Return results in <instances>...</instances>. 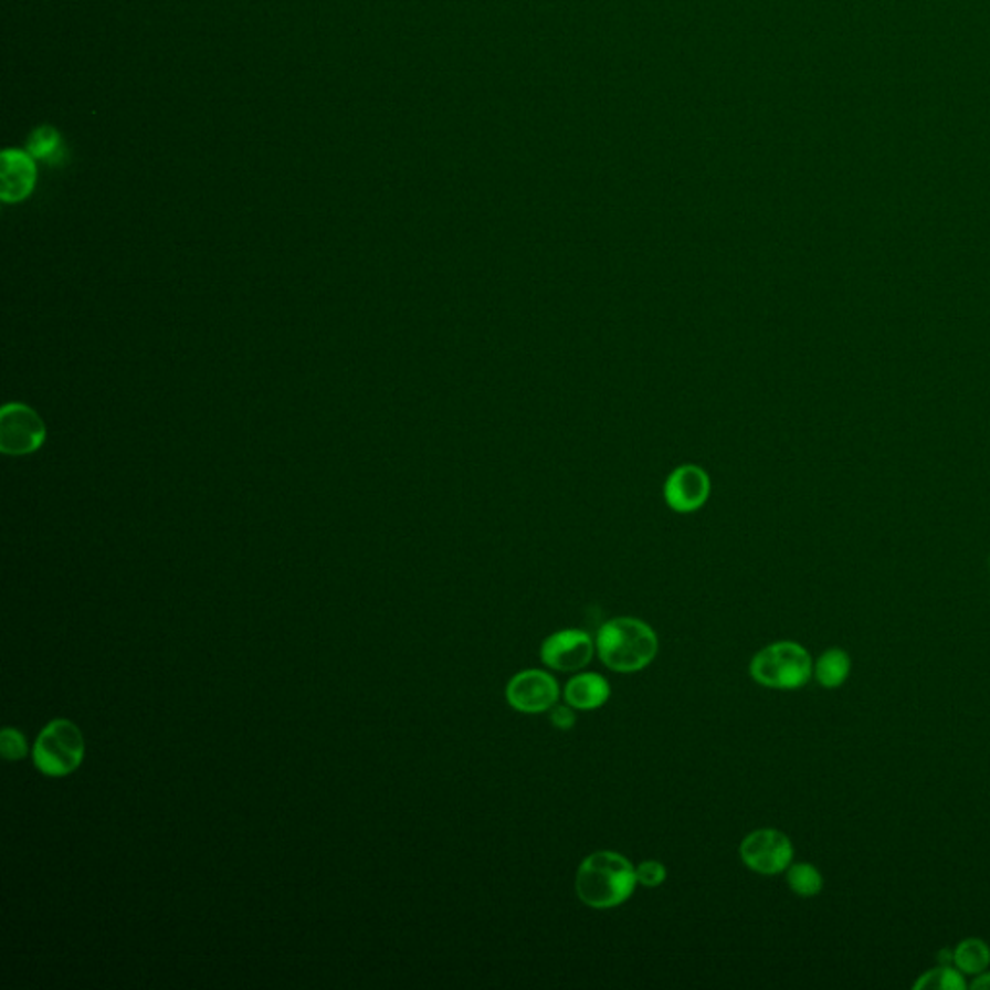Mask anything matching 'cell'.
Here are the masks:
<instances>
[{
  "label": "cell",
  "instance_id": "cell-1",
  "mask_svg": "<svg viewBox=\"0 0 990 990\" xmlns=\"http://www.w3.org/2000/svg\"><path fill=\"white\" fill-rule=\"evenodd\" d=\"M636 884V871L629 859L615 851H596L580 863L575 892L592 909H611L625 904Z\"/></svg>",
  "mask_w": 990,
  "mask_h": 990
},
{
  "label": "cell",
  "instance_id": "cell-2",
  "mask_svg": "<svg viewBox=\"0 0 990 990\" xmlns=\"http://www.w3.org/2000/svg\"><path fill=\"white\" fill-rule=\"evenodd\" d=\"M657 649L654 629L636 618L610 619L596 634V652L611 672H641L654 662Z\"/></svg>",
  "mask_w": 990,
  "mask_h": 990
},
{
  "label": "cell",
  "instance_id": "cell-3",
  "mask_svg": "<svg viewBox=\"0 0 990 990\" xmlns=\"http://www.w3.org/2000/svg\"><path fill=\"white\" fill-rule=\"evenodd\" d=\"M812 657L809 650L791 641L773 642L758 650L750 662V677L758 685L778 691H796L812 677Z\"/></svg>",
  "mask_w": 990,
  "mask_h": 990
},
{
  "label": "cell",
  "instance_id": "cell-4",
  "mask_svg": "<svg viewBox=\"0 0 990 990\" xmlns=\"http://www.w3.org/2000/svg\"><path fill=\"white\" fill-rule=\"evenodd\" d=\"M84 735L70 719H53L39 734L33 747V762L41 772L53 778L69 776L84 760Z\"/></svg>",
  "mask_w": 990,
  "mask_h": 990
},
{
  "label": "cell",
  "instance_id": "cell-5",
  "mask_svg": "<svg viewBox=\"0 0 990 990\" xmlns=\"http://www.w3.org/2000/svg\"><path fill=\"white\" fill-rule=\"evenodd\" d=\"M739 853L747 868L766 876L783 873L793 863V843L788 835L773 828L750 832L742 840Z\"/></svg>",
  "mask_w": 990,
  "mask_h": 990
},
{
  "label": "cell",
  "instance_id": "cell-6",
  "mask_svg": "<svg viewBox=\"0 0 990 990\" xmlns=\"http://www.w3.org/2000/svg\"><path fill=\"white\" fill-rule=\"evenodd\" d=\"M510 708L523 714L549 712L559 698V683L544 670H525L510 677L505 688Z\"/></svg>",
  "mask_w": 990,
  "mask_h": 990
},
{
  "label": "cell",
  "instance_id": "cell-7",
  "mask_svg": "<svg viewBox=\"0 0 990 990\" xmlns=\"http://www.w3.org/2000/svg\"><path fill=\"white\" fill-rule=\"evenodd\" d=\"M596 654V642L579 629H564L541 642L540 657L549 670L580 672Z\"/></svg>",
  "mask_w": 990,
  "mask_h": 990
},
{
  "label": "cell",
  "instance_id": "cell-8",
  "mask_svg": "<svg viewBox=\"0 0 990 990\" xmlns=\"http://www.w3.org/2000/svg\"><path fill=\"white\" fill-rule=\"evenodd\" d=\"M45 428L41 418L23 404H8L0 414V447L8 455H28L41 447Z\"/></svg>",
  "mask_w": 990,
  "mask_h": 990
},
{
  "label": "cell",
  "instance_id": "cell-9",
  "mask_svg": "<svg viewBox=\"0 0 990 990\" xmlns=\"http://www.w3.org/2000/svg\"><path fill=\"white\" fill-rule=\"evenodd\" d=\"M710 492V480L698 466L687 464L673 472L665 482V502L680 513L698 509Z\"/></svg>",
  "mask_w": 990,
  "mask_h": 990
},
{
  "label": "cell",
  "instance_id": "cell-10",
  "mask_svg": "<svg viewBox=\"0 0 990 990\" xmlns=\"http://www.w3.org/2000/svg\"><path fill=\"white\" fill-rule=\"evenodd\" d=\"M38 178L35 161L28 151L20 149H7L2 154V167H0V196L8 203L22 201L33 192Z\"/></svg>",
  "mask_w": 990,
  "mask_h": 990
},
{
  "label": "cell",
  "instance_id": "cell-11",
  "mask_svg": "<svg viewBox=\"0 0 990 990\" xmlns=\"http://www.w3.org/2000/svg\"><path fill=\"white\" fill-rule=\"evenodd\" d=\"M611 687L608 680L596 672H584L567 681L565 703L575 710H596L610 701Z\"/></svg>",
  "mask_w": 990,
  "mask_h": 990
},
{
  "label": "cell",
  "instance_id": "cell-12",
  "mask_svg": "<svg viewBox=\"0 0 990 990\" xmlns=\"http://www.w3.org/2000/svg\"><path fill=\"white\" fill-rule=\"evenodd\" d=\"M812 673L824 688L842 687L851 673L850 654L842 649H828L817 660Z\"/></svg>",
  "mask_w": 990,
  "mask_h": 990
},
{
  "label": "cell",
  "instance_id": "cell-13",
  "mask_svg": "<svg viewBox=\"0 0 990 990\" xmlns=\"http://www.w3.org/2000/svg\"><path fill=\"white\" fill-rule=\"evenodd\" d=\"M951 966L963 975H979L990 966L989 944L981 938H966L954 948Z\"/></svg>",
  "mask_w": 990,
  "mask_h": 990
},
{
  "label": "cell",
  "instance_id": "cell-14",
  "mask_svg": "<svg viewBox=\"0 0 990 990\" xmlns=\"http://www.w3.org/2000/svg\"><path fill=\"white\" fill-rule=\"evenodd\" d=\"M28 154L33 159L59 165L66 157V147L62 144L61 134L53 126H39L28 141Z\"/></svg>",
  "mask_w": 990,
  "mask_h": 990
},
{
  "label": "cell",
  "instance_id": "cell-15",
  "mask_svg": "<svg viewBox=\"0 0 990 990\" xmlns=\"http://www.w3.org/2000/svg\"><path fill=\"white\" fill-rule=\"evenodd\" d=\"M788 886L793 894L801 897H814L822 892L824 878L817 866L811 863H791L786 871Z\"/></svg>",
  "mask_w": 990,
  "mask_h": 990
},
{
  "label": "cell",
  "instance_id": "cell-16",
  "mask_svg": "<svg viewBox=\"0 0 990 990\" xmlns=\"http://www.w3.org/2000/svg\"><path fill=\"white\" fill-rule=\"evenodd\" d=\"M915 989L963 990L967 989V982L958 967L938 966L920 975Z\"/></svg>",
  "mask_w": 990,
  "mask_h": 990
},
{
  "label": "cell",
  "instance_id": "cell-17",
  "mask_svg": "<svg viewBox=\"0 0 990 990\" xmlns=\"http://www.w3.org/2000/svg\"><path fill=\"white\" fill-rule=\"evenodd\" d=\"M634 871H636V881H639V884L646 886V888H657V886H662L665 878H667L665 866L662 865L660 861H654V859L642 861L641 865L634 866Z\"/></svg>",
  "mask_w": 990,
  "mask_h": 990
},
{
  "label": "cell",
  "instance_id": "cell-18",
  "mask_svg": "<svg viewBox=\"0 0 990 990\" xmlns=\"http://www.w3.org/2000/svg\"><path fill=\"white\" fill-rule=\"evenodd\" d=\"M0 749H2V755H4L8 760H20V758L25 757V752H28L25 737H23L18 729L7 727V729L2 731V735H0Z\"/></svg>",
  "mask_w": 990,
  "mask_h": 990
},
{
  "label": "cell",
  "instance_id": "cell-19",
  "mask_svg": "<svg viewBox=\"0 0 990 990\" xmlns=\"http://www.w3.org/2000/svg\"><path fill=\"white\" fill-rule=\"evenodd\" d=\"M549 722L554 724V727H557L559 731H569L577 724V714H575V708L569 706V704H561V706H554L551 710H549Z\"/></svg>",
  "mask_w": 990,
  "mask_h": 990
},
{
  "label": "cell",
  "instance_id": "cell-20",
  "mask_svg": "<svg viewBox=\"0 0 990 990\" xmlns=\"http://www.w3.org/2000/svg\"><path fill=\"white\" fill-rule=\"evenodd\" d=\"M973 989L990 990V971H982L977 975V979L971 982Z\"/></svg>",
  "mask_w": 990,
  "mask_h": 990
}]
</instances>
